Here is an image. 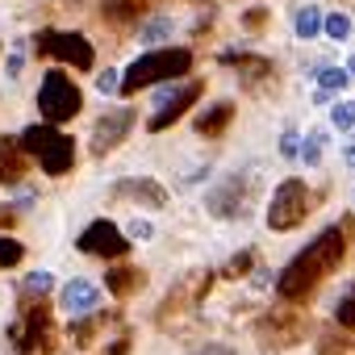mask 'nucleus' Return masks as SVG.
<instances>
[{
    "label": "nucleus",
    "mask_w": 355,
    "mask_h": 355,
    "mask_svg": "<svg viewBox=\"0 0 355 355\" xmlns=\"http://www.w3.org/2000/svg\"><path fill=\"white\" fill-rule=\"evenodd\" d=\"M34 46H38V55H51V59H59V63H71L76 71H88L92 59H96L84 34H59V30H46V34H38Z\"/></svg>",
    "instance_id": "obj_9"
},
{
    "label": "nucleus",
    "mask_w": 355,
    "mask_h": 355,
    "mask_svg": "<svg viewBox=\"0 0 355 355\" xmlns=\"http://www.w3.org/2000/svg\"><path fill=\"white\" fill-rule=\"evenodd\" d=\"M334 322H338L343 330H355V280H351L347 293L334 301Z\"/></svg>",
    "instance_id": "obj_23"
},
{
    "label": "nucleus",
    "mask_w": 355,
    "mask_h": 355,
    "mask_svg": "<svg viewBox=\"0 0 355 355\" xmlns=\"http://www.w3.org/2000/svg\"><path fill=\"white\" fill-rule=\"evenodd\" d=\"M193 67V51L184 46H159V51H146L138 55L125 71H121V96H134L150 84H163V80H180L184 71Z\"/></svg>",
    "instance_id": "obj_2"
},
{
    "label": "nucleus",
    "mask_w": 355,
    "mask_h": 355,
    "mask_svg": "<svg viewBox=\"0 0 355 355\" xmlns=\"http://www.w3.org/2000/svg\"><path fill=\"white\" fill-rule=\"evenodd\" d=\"M26 259V247L17 243V239H0V272L5 268H17Z\"/></svg>",
    "instance_id": "obj_27"
},
{
    "label": "nucleus",
    "mask_w": 355,
    "mask_h": 355,
    "mask_svg": "<svg viewBox=\"0 0 355 355\" xmlns=\"http://www.w3.org/2000/svg\"><path fill=\"white\" fill-rule=\"evenodd\" d=\"M51 284H55L51 272H30V276H26V293H30V297H46Z\"/></svg>",
    "instance_id": "obj_28"
},
{
    "label": "nucleus",
    "mask_w": 355,
    "mask_h": 355,
    "mask_svg": "<svg viewBox=\"0 0 355 355\" xmlns=\"http://www.w3.org/2000/svg\"><path fill=\"white\" fill-rule=\"evenodd\" d=\"M197 96H201V80H189V84H163L159 92H155V105H159V113L146 121V130L150 134H163L167 125H175L193 105H197Z\"/></svg>",
    "instance_id": "obj_7"
},
{
    "label": "nucleus",
    "mask_w": 355,
    "mask_h": 355,
    "mask_svg": "<svg viewBox=\"0 0 355 355\" xmlns=\"http://www.w3.org/2000/svg\"><path fill=\"white\" fill-rule=\"evenodd\" d=\"M80 109H84V92L76 88V80L67 71H59V67L46 71L42 76V88H38V113L51 125H59V121H71Z\"/></svg>",
    "instance_id": "obj_4"
},
{
    "label": "nucleus",
    "mask_w": 355,
    "mask_h": 355,
    "mask_svg": "<svg viewBox=\"0 0 355 355\" xmlns=\"http://www.w3.org/2000/svg\"><path fill=\"white\" fill-rule=\"evenodd\" d=\"M21 150H26L30 159H38L46 175H63V171H71V163H76V142H71L67 134H59L51 121H46V125H30V130L21 134Z\"/></svg>",
    "instance_id": "obj_3"
},
{
    "label": "nucleus",
    "mask_w": 355,
    "mask_h": 355,
    "mask_svg": "<svg viewBox=\"0 0 355 355\" xmlns=\"http://www.w3.org/2000/svg\"><path fill=\"white\" fill-rule=\"evenodd\" d=\"M280 155H284V159H297V155H301V134H297V130H284V138H280Z\"/></svg>",
    "instance_id": "obj_30"
},
{
    "label": "nucleus",
    "mask_w": 355,
    "mask_h": 355,
    "mask_svg": "<svg viewBox=\"0 0 355 355\" xmlns=\"http://www.w3.org/2000/svg\"><path fill=\"white\" fill-rule=\"evenodd\" d=\"M322 150H326V130H309L301 138V155L297 159H305V167H318L322 163Z\"/></svg>",
    "instance_id": "obj_21"
},
{
    "label": "nucleus",
    "mask_w": 355,
    "mask_h": 355,
    "mask_svg": "<svg viewBox=\"0 0 355 355\" xmlns=\"http://www.w3.org/2000/svg\"><path fill=\"white\" fill-rule=\"evenodd\" d=\"M96 305H101V288H96L92 280H67V288H63V309H67L71 318H88Z\"/></svg>",
    "instance_id": "obj_13"
},
{
    "label": "nucleus",
    "mask_w": 355,
    "mask_h": 355,
    "mask_svg": "<svg viewBox=\"0 0 355 355\" xmlns=\"http://www.w3.org/2000/svg\"><path fill=\"white\" fill-rule=\"evenodd\" d=\"M76 247L84 251V255H101V259H121L125 251H130V239H125V230H117L113 222H92L80 239H76Z\"/></svg>",
    "instance_id": "obj_10"
},
{
    "label": "nucleus",
    "mask_w": 355,
    "mask_h": 355,
    "mask_svg": "<svg viewBox=\"0 0 355 355\" xmlns=\"http://www.w3.org/2000/svg\"><path fill=\"white\" fill-rule=\"evenodd\" d=\"M318 343H322V347H318V355H355V338H347L343 330H338V334H334V330H326Z\"/></svg>",
    "instance_id": "obj_22"
},
{
    "label": "nucleus",
    "mask_w": 355,
    "mask_h": 355,
    "mask_svg": "<svg viewBox=\"0 0 355 355\" xmlns=\"http://www.w3.org/2000/svg\"><path fill=\"white\" fill-rule=\"evenodd\" d=\"M263 13H268V9H251V13H247V26H251V30H259V21H263Z\"/></svg>",
    "instance_id": "obj_36"
},
{
    "label": "nucleus",
    "mask_w": 355,
    "mask_h": 355,
    "mask_svg": "<svg viewBox=\"0 0 355 355\" xmlns=\"http://www.w3.org/2000/svg\"><path fill=\"white\" fill-rule=\"evenodd\" d=\"M347 71H351V80H355V55H351V63H347Z\"/></svg>",
    "instance_id": "obj_39"
},
{
    "label": "nucleus",
    "mask_w": 355,
    "mask_h": 355,
    "mask_svg": "<svg viewBox=\"0 0 355 355\" xmlns=\"http://www.w3.org/2000/svg\"><path fill=\"white\" fill-rule=\"evenodd\" d=\"M330 125H334L338 134L355 130V101H334V109H330Z\"/></svg>",
    "instance_id": "obj_26"
},
{
    "label": "nucleus",
    "mask_w": 355,
    "mask_h": 355,
    "mask_svg": "<svg viewBox=\"0 0 355 355\" xmlns=\"http://www.w3.org/2000/svg\"><path fill=\"white\" fill-rule=\"evenodd\" d=\"M351 84V71L347 67H318V88H326V92H343Z\"/></svg>",
    "instance_id": "obj_25"
},
{
    "label": "nucleus",
    "mask_w": 355,
    "mask_h": 355,
    "mask_svg": "<svg viewBox=\"0 0 355 355\" xmlns=\"http://www.w3.org/2000/svg\"><path fill=\"white\" fill-rule=\"evenodd\" d=\"M201 355H234V351H230V347H205Z\"/></svg>",
    "instance_id": "obj_38"
},
{
    "label": "nucleus",
    "mask_w": 355,
    "mask_h": 355,
    "mask_svg": "<svg viewBox=\"0 0 355 355\" xmlns=\"http://www.w3.org/2000/svg\"><path fill=\"white\" fill-rule=\"evenodd\" d=\"M150 9V0H105V17L109 21H134Z\"/></svg>",
    "instance_id": "obj_20"
},
{
    "label": "nucleus",
    "mask_w": 355,
    "mask_h": 355,
    "mask_svg": "<svg viewBox=\"0 0 355 355\" xmlns=\"http://www.w3.org/2000/svg\"><path fill=\"white\" fill-rule=\"evenodd\" d=\"M130 125H134V109H109V113L92 125V155L105 159L113 146H121L125 134H130Z\"/></svg>",
    "instance_id": "obj_11"
},
{
    "label": "nucleus",
    "mask_w": 355,
    "mask_h": 355,
    "mask_svg": "<svg viewBox=\"0 0 355 355\" xmlns=\"http://www.w3.org/2000/svg\"><path fill=\"white\" fill-rule=\"evenodd\" d=\"M293 30H297V38H318L322 34V9L318 5H301L293 13Z\"/></svg>",
    "instance_id": "obj_19"
},
{
    "label": "nucleus",
    "mask_w": 355,
    "mask_h": 355,
    "mask_svg": "<svg viewBox=\"0 0 355 355\" xmlns=\"http://www.w3.org/2000/svg\"><path fill=\"white\" fill-rule=\"evenodd\" d=\"M322 34L334 38V42H347V38H351V17H347V13H326V17H322Z\"/></svg>",
    "instance_id": "obj_24"
},
{
    "label": "nucleus",
    "mask_w": 355,
    "mask_h": 355,
    "mask_svg": "<svg viewBox=\"0 0 355 355\" xmlns=\"http://www.w3.org/2000/svg\"><path fill=\"white\" fill-rule=\"evenodd\" d=\"M150 234H155V226H150L146 218H134V222L125 226V239H138V243H146Z\"/></svg>",
    "instance_id": "obj_31"
},
{
    "label": "nucleus",
    "mask_w": 355,
    "mask_h": 355,
    "mask_svg": "<svg viewBox=\"0 0 355 355\" xmlns=\"http://www.w3.org/2000/svg\"><path fill=\"white\" fill-rule=\"evenodd\" d=\"M21 63H26V46L17 42V46H13V55H9V80H17V76H21Z\"/></svg>",
    "instance_id": "obj_32"
},
{
    "label": "nucleus",
    "mask_w": 355,
    "mask_h": 355,
    "mask_svg": "<svg viewBox=\"0 0 355 355\" xmlns=\"http://www.w3.org/2000/svg\"><path fill=\"white\" fill-rule=\"evenodd\" d=\"M247 268H251V259H247V255H239V259H230V268H226V272H230V276H239V272H247Z\"/></svg>",
    "instance_id": "obj_35"
},
{
    "label": "nucleus",
    "mask_w": 355,
    "mask_h": 355,
    "mask_svg": "<svg viewBox=\"0 0 355 355\" xmlns=\"http://www.w3.org/2000/svg\"><path fill=\"white\" fill-rule=\"evenodd\" d=\"M171 34H175V21H171V17H150V21L138 30V42L150 46V51H159L163 42H171Z\"/></svg>",
    "instance_id": "obj_17"
},
{
    "label": "nucleus",
    "mask_w": 355,
    "mask_h": 355,
    "mask_svg": "<svg viewBox=\"0 0 355 355\" xmlns=\"http://www.w3.org/2000/svg\"><path fill=\"white\" fill-rule=\"evenodd\" d=\"M113 197L138 201V205H150V209H163V205H167V189H163L159 180H150V175H138V180H117Z\"/></svg>",
    "instance_id": "obj_12"
},
{
    "label": "nucleus",
    "mask_w": 355,
    "mask_h": 355,
    "mask_svg": "<svg viewBox=\"0 0 355 355\" xmlns=\"http://www.w3.org/2000/svg\"><path fill=\"white\" fill-rule=\"evenodd\" d=\"M105 355H130V338H125V334H121V338H113Z\"/></svg>",
    "instance_id": "obj_34"
},
{
    "label": "nucleus",
    "mask_w": 355,
    "mask_h": 355,
    "mask_svg": "<svg viewBox=\"0 0 355 355\" xmlns=\"http://www.w3.org/2000/svg\"><path fill=\"white\" fill-rule=\"evenodd\" d=\"M230 117H234V105H230V101H218V105H209L205 113H197V134H201V138H218V134L230 125Z\"/></svg>",
    "instance_id": "obj_16"
},
{
    "label": "nucleus",
    "mask_w": 355,
    "mask_h": 355,
    "mask_svg": "<svg viewBox=\"0 0 355 355\" xmlns=\"http://www.w3.org/2000/svg\"><path fill=\"white\" fill-rule=\"evenodd\" d=\"M305 209H309V189L305 180H280L272 201H268V226L272 230H293L305 222Z\"/></svg>",
    "instance_id": "obj_8"
},
{
    "label": "nucleus",
    "mask_w": 355,
    "mask_h": 355,
    "mask_svg": "<svg viewBox=\"0 0 355 355\" xmlns=\"http://www.w3.org/2000/svg\"><path fill=\"white\" fill-rule=\"evenodd\" d=\"M343 159H347V167H351V171H355V142H351V146H347V150H343Z\"/></svg>",
    "instance_id": "obj_37"
},
{
    "label": "nucleus",
    "mask_w": 355,
    "mask_h": 355,
    "mask_svg": "<svg viewBox=\"0 0 355 355\" xmlns=\"http://www.w3.org/2000/svg\"><path fill=\"white\" fill-rule=\"evenodd\" d=\"M9 338H13V347L21 355H34V351L46 355V351H55V326H51V309L42 305V297H38V305H30L21 313V322L9 326Z\"/></svg>",
    "instance_id": "obj_5"
},
{
    "label": "nucleus",
    "mask_w": 355,
    "mask_h": 355,
    "mask_svg": "<svg viewBox=\"0 0 355 355\" xmlns=\"http://www.w3.org/2000/svg\"><path fill=\"white\" fill-rule=\"evenodd\" d=\"M222 63L226 67H239V76L243 80H268L272 76V63L268 59H259V55H239V51H222Z\"/></svg>",
    "instance_id": "obj_15"
},
{
    "label": "nucleus",
    "mask_w": 355,
    "mask_h": 355,
    "mask_svg": "<svg viewBox=\"0 0 355 355\" xmlns=\"http://www.w3.org/2000/svg\"><path fill=\"white\" fill-rule=\"evenodd\" d=\"M13 222H17V209L13 205H0V230H9Z\"/></svg>",
    "instance_id": "obj_33"
},
{
    "label": "nucleus",
    "mask_w": 355,
    "mask_h": 355,
    "mask_svg": "<svg viewBox=\"0 0 355 355\" xmlns=\"http://www.w3.org/2000/svg\"><path fill=\"white\" fill-rule=\"evenodd\" d=\"M347 255V230L343 226H326L301 255H293L284 263V272L276 276V293L280 301H305Z\"/></svg>",
    "instance_id": "obj_1"
},
{
    "label": "nucleus",
    "mask_w": 355,
    "mask_h": 355,
    "mask_svg": "<svg viewBox=\"0 0 355 355\" xmlns=\"http://www.w3.org/2000/svg\"><path fill=\"white\" fill-rule=\"evenodd\" d=\"M96 88L109 96V92H121V71H113V67H105L101 76H96Z\"/></svg>",
    "instance_id": "obj_29"
},
{
    "label": "nucleus",
    "mask_w": 355,
    "mask_h": 355,
    "mask_svg": "<svg viewBox=\"0 0 355 355\" xmlns=\"http://www.w3.org/2000/svg\"><path fill=\"white\" fill-rule=\"evenodd\" d=\"M138 284H142V272L138 268H109V276H105V288L113 297H130Z\"/></svg>",
    "instance_id": "obj_18"
},
{
    "label": "nucleus",
    "mask_w": 355,
    "mask_h": 355,
    "mask_svg": "<svg viewBox=\"0 0 355 355\" xmlns=\"http://www.w3.org/2000/svg\"><path fill=\"white\" fill-rule=\"evenodd\" d=\"M30 155L21 150V138H0V184H21Z\"/></svg>",
    "instance_id": "obj_14"
},
{
    "label": "nucleus",
    "mask_w": 355,
    "mask_h": 355,
    "mask_svg": "<svg viewBox=\"0 0 355 355\" xmlns=\"http://www.w3.org/2000/svg\"><path fill=\"white\" fill-rule=\"evenodd\" d=\"M251 197H255V180L251 175H226V180H218L209 193H205V205H209V214L214 218H247V209H251Z\"/></svg>",
    "instance_id": "obj_6"
}]
</instances>
